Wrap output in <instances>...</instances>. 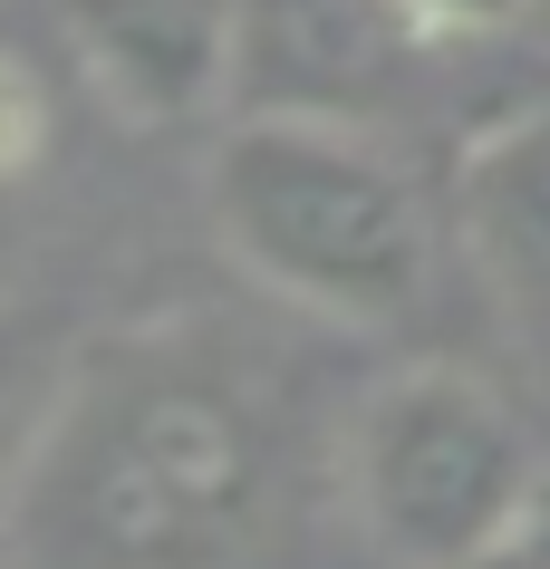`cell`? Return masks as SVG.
Segmentation results:
<instances>
[{
    "label": "cell",
    "instance_id": "obj_9",
    "mask_svg": "<svg viewBox=\"0 0 550 569\" xmlns=\"http://www.w3.org/2000/svg\"><path fill=\"white\" fill-rule=\"evenodd\" d=\"M397 10H416V20L444 30V39H492V30H521L541 0H397Z\"/></svg>",
    "mask_w": 550,
    "mask_h": 569
},
{
    "label": "cell",
    "instance_id": "obj_5",
    "mask_svg": "<svg viewBox=\"0 0 550 569\" xmlns=\"http://www.w3.org/2000/svg\"><path fill=\"white\" fill-rule=\"evenodd\" d=\"M68 59L117 117L203 126L242 88V0H49Z\"/></svg>",
    "mask_w": 550,
    "mask_h": 569
},
{
    "label": "cell",
    "instance_id": "obj_2",
    "mask_svg": "<svg viewBox=\"0 0 550 569\" xmlns=\"http://www.w3.org/2000/svg\"><path fill=\"white\" fill-rule=\"evenodd\" d=\"M203 212L271 300L348 329L416 309L434 280V212L367 126L232 117L203 164Z\"/></svg>",
    "mask_w": 550,
    "mask_h": 569
},
{
    "label": "cell",
    "instance_id": "obj_6",
    "mask_svg": "<svg viewBox=\"0 0 550 569\" xmlns=\"http://www.w3.org/2000/svg\"><path fill=\"white\" fill-rule=\"evenodd\" d=\"M78 358H88V348L59 329V309L0 300V502H10L20 473L39 463L68 387H78Z\"/></svg>",
    "mask_w": 550,
    "mask_h": 569
},
{
    "label": "cell",
    "instance_id": "obj_8",
    "mask_svg": "<svg viewBox=\"0 0 550 569\" xmlns=\"http://www.w3.org/2000/svg\"><path fill=\"white\" fill-rule=\"evenodd\" d=\"M49 136H59V117H49L39 68L20 59V49H0V193H20V183L49 164Z\"/></svg>",
    "mask_w": 550,
    "mask_h": 569
},
{
    "label": "cell",
    "instance_id": "obj_3",
    "mask_svg": "<svg viewBox=\"0 0 550 569\" xmlns=\"http://www.w3.org/2000/svg\"><path fill=\"white\" fill-rule=\"evenodd\" d=\"M541 492L531 425L463 367H406L348 425V502L406 569H492Z\"/></svg>",
    "mask_w": 550,
    "mask_h": 569
},
{
    "label": "cell",
    "instance_id": "obj_4",
    "mask_svg": "<svg viewBox=\"0 0 550 569\" xmlns=\"http://www.w3.org/2000/svg\"><path fill=\"white\" fill-rule=\"evenodd\" d=\"M454 39L397 0H242V117L377 126L426 88Z\"/></svg>",
    "mask_w": 550,
    "mask_h": 569
},
{
    "label": "cell",
    "instance_id": "obj_10",
    "mask_svg": "<svg viewBox=\"0 0 550 569\" xmlns=\"http://www.w3.org/2000/svg\"><path fill=\"white\" fill-rule=\"evenodd\" d=\"M492 569H550V492L531 502V521L502 540V560H492Z\"/></svg>",
    "mask_w": 550,
    "mask_h": 569
},
{
    "label": "cell",
    "instance_id": "obj_1",
    "mask_svg": "<svg viewBox=\"0 0 550 569\" xmlns=\"http://www.w3.org/2000/svg\"><path fill=\"white\" fill-rule=\"evenodd\" d=\"M261 511L251 406L174 338L78 358L59 425L10 492L39 569H213Z\"/></svg>",
    "mask_w": 550,
    "mask_h": 569
},
{
    "label": "cell",
    "instance_id": "obj_11",
    "mask_svg": "<svg viewBox=\"0 0 550 569\" xmlns=\"http://www.w3.org/2000/svg\"><path fill=\"white\" fill-rule=\"evenodd\" d=\"M0 540H10V502H0Z\"/></svg>",
    "mask_w": 550,
    "mask_h": 569
},
{
    "label": "cell",
    "instance_id": "obj_7",
    "mask_svg": "<svg viewBox=\"0 0 550 569\" xmlns=\"http://www.w3.org/2000/svg\"><path fill=\"white\" fill-rule=\"evenodd\" d=\"M473 212H483V241L502 270L550 280V126H521V136H502L483 154Z\"/></svg>",
    "mask_w": 550,
    "mask_h": 569
}]
</instances>
